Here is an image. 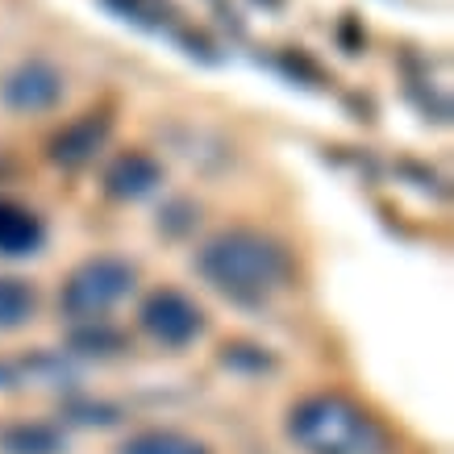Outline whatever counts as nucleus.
Segmentation results:
<instances>
[{
	"instance_id": "1",
	"label": "nucleus",
	"mask_w": 454,
	"mask_h": 454,
	"mask_svg": "<svg viewBox=\"0 0 454 454\" xmlns=\"http://www.w3.org/2000/svg\"><path fill=\"white\" fill-rule=\"evenodd\" d=\"M196 267L217 292L247 304L279 292L292 271L288 250L259 230H225V234L208 238L196 254Z\"/></svg>"
},
{
	"instance_id": "2",
	"label": "nucleus",
	"mask_w": 454,
	"mask_h": 454,
	"mask_svg": "<svg viewBox=\"0 0 454 454\" xmlns=\"http://www.w3.org/2000/svg\"><path fill=\"white\" fill-rule=\"evenodd\" d=\"M288 438L304 454H392V438L380 417L342 392L304 396L288 413Z\"/></svg>"
},
{
	"instance_id": "3",
	"label": "nucleus",
	"mask_w": 454,
	"mask_h": 454,
	"mask_svg": "<svg viewBox=\"0 0 454 454\" xmlns=\"http://www.w3.org/2000/svg\"><path fill=\"white\" fill-rule=\"evenodd\" d=\"M134 267L117 254H100V259L80 262L75 271L63 284V296H59V309L71 317V321H100L113 304H121L129 292H134Z\"/></svg>"
},
{
	"instance_id": "4",
	"label": "nucleus",
	"mask_w": 454,
	"mask_h": 454,
	"mask_svg": "<svg viewBox=\"0 0 454 454\" xmlns=\"http://www.w3.org/2000/svg\"><path fill=\"white\" fill-rule=\"evenodd\" d=\"M142 330L151 333L159 346L179 350V346H188V342L200 338V330H205V313H200V304L188 301L184 292L159 288V292L146 296V304H142Z\"/></svg>"
},
{
	"instance_id": "5",
	"label": "nucleus",
	"mask_w": 454,
	"mask_h": 454,
	"mask_svg": "<svg viewBox=\"0 0 454 454\" xmlns=\"http://www.w3.org/2000/svg\"><path fill=\"white\" fill-rule=\"evenodd\" d=\"M59 97H63V75L51 63H38V59L17 67L4 80V105L17 113H46L59 105Z\"/></svg>"
},
{
	"instance_id": "6",
	"label": "nucleus",
	"mask_w": 454,
	"mask_h": 454,
	"mask_svg": "<svg viewBox=\"0 0 454 454\" xmlns=\"http://www.w3.org/2000/svg\"><path fill=\"white\" fill-rule=\"evenodd\" d=\"M159 184H163V167L146 151L121 154V159H113V167L105 171V188H109L117 200H142V196H151Z\"/></svg>"
},
{
	"instance_id": "7",
	"label": "nucleus",
	"mask_w": 454,
	"mask_h": 454,
	"mask_svg": "<svg viewBox=\"0 0 454 454\" xmlns=\"http://www.w3.org/2000/svg\"><path fill=\"white\" fill-rule=\"evenodd\" d=\"M46 242V225L34 208L17 205V200H0V254L4 259H21Z\"/></svg>"
},
{
	"instance_id": "8",
	"label": "nucleus",
	"mask_w": 454,
	"mask_h": 454,
	"mask_svg": "<svg viewBox=\"0 0 454 454\" xmlns=\"http://www.w3.org/2000/svg\"><path fill=\"white\" fill-rule=\"evenodd\" d=\"M105 134H109V121H105V117H80V121L63 125V134H55V142H51V159L63 163V167L88 163V159L100 151Z\"/></svg>"
},
{
	"instance_id": "9",
	"label": "nucleus",
	"mask_w": 454,
	"mask_h": 454,
	"mask_svg": "<svg viewBox=\"0 0 454 454\" xmlns=\"http://www.w3.org/2000/svg\"><path fill=\"white\" fill-rule=\"evenodd\" d=\"M0 454H67V438L46 421H13L0 429Z\"/></svg>"
},
{
	"instance_id": "10",
	"label": "nucleus",
	"mask_w": 454,
	"mask_h": 454,
	"mask_svg": "<svg viewBox=\"0 0 454 454\" xmlns=\"http://www.w3.org/2000/svg\"><path fill=\"white\" fill-rule=\"evenodd\" d=\"M117 454H213V450L200 438L184 434V429H142L134 438H125Z\"/></svg>"
},
{
	"instance_id": "11",
	"label": "nucleus",
	"mask_w": 454,
	"mask_h": 454,
	"mask_svg": "<svg viewBox=\"0 0 454 454\" xmlns=\"http://www.w3.org/2000/svg\"><path fill=\"white\" fill-rule=\"evenodd\" d=\"M34 309H38V296H34L29 284H21L13 276H0V333L21 330L34 317Z\"/></svg>"
}]
</instances>
